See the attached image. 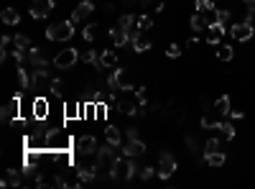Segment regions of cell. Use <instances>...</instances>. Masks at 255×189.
<instances>
[{
    "instance_id": "6da1fadb",
    "label": "cell",
    "mask_w": 255,
    "mask_h": 189,
    "mask_svg": "<svg viewBox=\"0 0 255 189\" xmlns=\"http://www.w3.org/2000/svg\"><path fill=\"white\" fill-rule=\"evenodd\" d=\"M136 174V164H133L130 156H117L110 164V179L112 182H128Z\"/></svg>"
},
{
    "instance_id": "7a4b0ae2",
    "label": "cell",
    "mask_w": 255,
    "mask_h": 189,
    "mask_svg": "<svg viewBox=\"0 0 255 189\" xmlns=\"http://www.w3.org/2000/svg\"><path fill=\"white\" fill-rule=\"evenodd\" d=\"M74 26H77V23H74L72 18L59 21V23H51V26L46 28V38H49V41H72Z\"/></svg>"
},
{
    "instance_id": "3957f363",
    "label": "cell",
    "mask_w": 255,
    "mask_h": 189,
    "mask_svg": "<svg viewBox=\"0 0 255 189\" xmlns=\"http://www.w3.org/2000/svg\"><path fill=\"white\" fill-rule=\"evenodd\" d=\"M79 62V51L74 49V46H67V49H59L56 51V56H54V67L56 69H72L74 64Z\"/></svg>"
},
{
    "instance_id": "277c9868",
    "label": "cell",
    "mask_w": 255,
    "mask_h": 189,
    "mask_svg": "<svg viewBox=\"0 0 255 189\" xmlns=\"http://www.w3.org/2000/svg\"><path fill=\"white\" fill-rule=\"evenodd\" d=\"M230 36L235 38V41H250L253 36H255V23H250V21H237V23H232L230 26Z\"/></svg>"
},
{
    "instance_id": "5b68a950",
    "label": "cell",
    "mask_w": 255,
    "mask_h": 189,
    "mask_svg": "<svg viewBox=\"0 0 255 189\" xmlns=\"http://www.w3.org/2000/svg\"><path fill=\"white\" fill-rule=\"evenodd\" d=\"M51 75H49V69H34V75H31V87L34 90H41V92H51Z\"/></svg>"
},
{
    "instance_id": "8992f818",
    "label": "cell",
    "mask_w": 255,
    "mask_h": 189,
    "mask_svg": "<svg viewBox=\"0 0 255 189\" xmlns=\"http://www.w3.org/2000/svg\"><path fill=\"white\" fill-rule=\"evenodd\" d=\"M176 169H179L176 158H174L169 151H163V153H161V158H158V179H169Z\"/></svg>"
},
{
    "instance_id": "52a82bcc",
    "label": "cell",
    "mask_w": 255,
    "mask_h": 189,
    "mask_svg": "<svg viewBox=\"0 0 255 189\" xmlns=\"http://www.w3.org/2000/svg\"><path fill=\"white\" fill-rule=\"evenodd\" d=\"M31 118L36 120V123H43L49 118V97H43V95H38L34 103H31Z\"/></svg>"
},
{
    "instance_id": "ba28073f",
    "label": "cell",
    "mask_w": 255,
    "mask_h": 189,
    "mask_svg": "<svg viewBox=\"0 0 255 189\" xmlns=\"http://www.w3.org/2000/svg\"><path fill=\"white\" fill-rule=\"evenodd\" d=\"M51 10H54V0H34V3H31V8H28V13H31V18H36V21L46 18Z\"/></svg>"
},
{
    "instance_id": "9c48e42d",
    "label": "cell",
    "mask_w": 255,
    "mask_h": 189,
    "mask_svg": "<svg viewBox=\"0 0 255 189\" xmlns=\"http://www.w3.org/2000/svg\"><path fill=\"white\" fill-rule=\"evenodd\" d=\"M74 149H77L82 156H92V153H97V138L92 136V133H84L82 138H77V146H74Z\"/></svg>"
},
{
    "instance_id": "30bf717a",
    "label": "cell",
    "mask_w": 255,
    "mask_h": 189,
    "mask_svg": "<svg viewBox=\"0 0 255 189\" xmlns=\"http://www.w3.org/2000/svg\"><path fill=\"white\" fill-rule=\"evenodd\" d=\"M92 10H95V3H92V0H82V3H77V5H74V10H72V21L74 23H82L84 18H89V16H92Z\"/></svg>"
},
{
    "instance_id": "8fae6325",
    "label": "cell",
    "mask_w": 255,
    "mask_h": 189,
    "mask_svg": "<svg viewBox=\"0 0 255 189\" xmlns=\"http://www.w3.org/2000/svg\"><path fill=\"white\" fill-rule=\"evenodd\" d=\"M120 151H123V156L138 158V156H143V153H146V143H143L141 138H133V141L123 143V146H120Z\"/></svg>"
},
{
    "instance_id": "7c38bea8",
    "label": "cell",
    "mask_w": 255,
    "mask_h": 189,
    "mask_svg": "<svg viewBox=\"0 0 255 189\" xmlns=\"http://www.w3.org/2000/svg\"><path fill=\"white\" fill-rule=\"evenodd\" d=\"M224 31H227V26L224 23H212V26H207V43H212V46H217V43H222V36H224Z\"/></svg>"
},
{
    "instance_id": "4fadbf2b",
    "label": "cell",
    "mask_w": 255,
    "mask_h": 189,
    "mask_svg": "<svg viewBox=\"0 0 255 189\" xmlns=\"http://www.w3.org/2000/svg\"><path fill=\"white\" fill-rule=\"evenodd\" d=\"M199 125H202L204 130H209V128H219V125H222V115H219L215 108H212V110H204Z\"/></svg>"
},
{
    "instance_id": "5bb4252c",
    "label": "cell",
    "mask_w": 255,
    "mask_h": 189,
    "mask_svg": "<svg viewBox=\"0 0 255 189\" xmlns=\"http://www.w3.org/2000/svg\"><path fill=\"white\" fill-rule=\"evenodd\" d=\"M97 169H100V164L97 166H92V164H77V179L84 184V182H95L97 179Z\"/></svg>"
},
{
    "instance_id": "9a60e30c",
    "label": "cell",
    "mask_w": 255,
    "mask_h": 189,
    "mask_svg": "<svg viewBox=\"0 0 255 189\" xmlns=\"http://www.w3.org/2000/svg\"><path fill=\"white\" fill-rule=\"evenodd\" d=\"M18 108H21V100H18V97H13L10 103L3 108V123H5V125H10L13 120L18 118Z\"/></svg>"
},
{
    "instance_id": "2e32d148",
    "label": "cell",
    "mask_w": 255,
    "mask_h": 189,
    "mask_svg": "<svg viewBox=\"0 0 255 189\" xmlns=\"http://www.w3.org/2000/svg\"><path fill=\"white\" fill-rule=\"evenodd\" d=\"M110 38H112V43H115V46L120 49V46H125V43L130 41V31H125V28L117 23L115 28H110Z\"/></svg>"
},
{
    "instance_id": "e0dca14e",
    "label": "cell",
    "mask_w": 255,
    "mask_h": 189,
    "mask_svg": "<svg viewBox=\"0 0 255 189\" xmlns=\"http://www.w3.org/2000/svg\"><path fill=\"white\" fill-rule=\"evenodd\" d=\"M82 120L84 118V113H82V105L79 103H74V100H69V103H64V120Z\"/></svg>"
},
{
    "instance_id": "ac0fdd59",
    "label": "cell",
    "mask_w": 255,
    "mask_h": 189,
    "mask_svg": "<svg viewBox=\"0 0 255 189\" xmlns=\"http://www.w3.org/2000/svg\"><path fill=\"white\" fill-rule=\"evenodd\" d=\"M28 62L34 64V69H46V67H49V62L43 59V54H41L38 46H31V49H28Z\"/></svg>"
},
{
    "instance_id": "d6986e66",
    "label": "cell",
    "mask_w": 255,
    "mask_h": 189,
    "mask_svg": "<svg viewBox=\"0 0 255 189\" xmlns=\"http://www.w3.org/2000/svg\"><path fill=\"white\" fill-rule=\"evenodd\" d=\"M100 67L102 69H115L117 67V51L115 49H105L100 54Z\"/></svg>"
},
{
    "instance_id": "ffe728a7",
    "label": "cell",
    "mask_w": 255,
    "mask_h": 189,
    "mask_svg": "<svg viewBox=\"0 0 255 189\" xmlns=\"http://www.w3.org/2000/svg\"><path fill=\"white\" fill-rule=\"evenodd\" d=\"M105 138H108V143H112V146H123V130L115 128V125H108L105 128Z\"/></svg>"
},
{
    "instance_id": "44dd1931",
    "label": "cell",
    "mask_w": 255,
    "mask_h": 189,
    "mask_svg": "<svg viewBox=\"0 0 255 189\" xmlns=\"http://www.w3.org/2000/svg\"><path fill=\"white\" fill-rule=\"evenodd\" d=\"M16 77H18V92H26V90H31V77H28V72L23 64L16 67Z\"/></svg>"
},
{
    "instance_id": "7402d4cb",
    "label": "cell",
    "mask_w": 255,
    "mask_h": 189,
    "mask_svg": "<svg viewBox=\"0 0 255 189\" xmlns=\"http://www.w3.org/2000/svg\"><path fill=\"white\" fill-rule=\"evenodd\" d=\"M3 187H21L23 184V171H16V169H8L5 171V179L0 182Z\"/></svg>"
},
{
    "instance_id": "603a6c76",
    "label": "cell",
    "mask_w": 255,
    "mask_h": 189,
    "mask_svg": "<svg viewBox=\"0 0 255 189\" xmlns=\"http://www.w3.org/2000/svg\"><path fill=\"white\" fill-rule=\"evenodd\" d=\"M0 21H3L5 26H18L21 23V13L16 8H3V13H0Z\"/></svg>"
},
{
    "instance_id": "cb8c5ba5",
    "label": "cell",
    "mask_w": 255,
    "mask_h": 189,
    "mask_svg": "<svg viewBox=\"0 0 255 189\" xmlns=\"http://www.w3.org/2000/svg\"><path fill=\"white\" fill-rule=\"evenodd\" d=\"M204 161L212 166V169H219L224 166V161H227V156H224L222 151H215V153H204Z\"/></svg>"
},
{
    "instance_id": "d4e9b609",
    "label": "cell",
    "mask_w": 255,
    "mask_h": 189,
    "mask_svg": "<svg viewBox=\"0 0 255 189\" xmlns=\"http://www.w3.org/2000/svg\"><path fill=\"white\" fill-rule=\"evenodd\" d=\"M219 115H230L232 113V105H230V97L227 95H219L217 100H215V105H212Z\"/></svg>"
},
{
    "instance_id": "484cf974",
    "label": "cell",
    "mask_w": 255,
    "mask_h": 189,
    "mask_svg": "<svg viewBox=\"0 0 255 189\" xmlns=\"http://www.w3.org/2000/svg\"><path fill=\"white\" fill-rule=\"evenodd\" d=\"M189 26H191V31H194V34L207 31V18H204V13H194V16L189 18Z\"/></svg>"
},
{
    "instance_id": "4316f807",
    "label": "cell",
    "mask_w": 255,
    "mask_h": 189,
    "mask_svg": "<svg viewBox=\"0 0 255 189\" xmlns=\"http://www.w3.org/2000/svg\"><path fill=\"white\" fill-rule=\"evenodd\" d=\"M217 59L219 62H232V56H235V49L230 46V43H217Z\"/></svg>"
},
{
    "instance_id": "83f0119b",
    "label": "cell",
    "mask_w": 255,
    "mask_h": 189,
    "mask_svg": "<svg viewBox=\"0 0 255 189\" xmlns=\"http://www.w3.org/2000/svg\"><path fill=\"white\" fill-rule=\"evenodd\" d=\"M79 62L92 64V67H100V56H97L95 49H84V51H79Z\"/></svg>"
},
{
    "instance_id": "f1b7e54d",
    "label": "cell",
    "mask_w": 255,
    "mask_h": 189,
    "mask_svg": "<svg viewBox=\"0 0 255 189\" xmlns=\"http://www.w3.org/2000/svg\"><path fill=\"white\" fill-rule=\"evenodd\" d=\"M120 26H123L125 28V31H138V18L136 16H133V13H125V16L123 18H120Z\"/></svg>"
},
{
    "instance_id": "f546056e",
    "label": "cell",
    "mask_w": 255,
    "mask_h": 189,
    "mask_svg": "<svg viewBox=\"0 0 255 189\" xmlns=\"http://www.w3.org/2000/svg\"><path fill=\"white\" fill-rule=\"evenodd\" d=\"M10 46H13V38H10V36H3V41H0V62L8 59V54L13 51Z\"/></svg>"
},
{
    "instance_id": "4dcf8cb0",
    "label": "cell",
    "mask_w": 255,
    "mask_h": 189,
    "mask_svg": "<svg viewBox=\"0 0 255 189\" xmlns=\"http://www.w3.org/2000/svg\"><path fill=\"white\" fill-rule=\"evenodd\" d=\"M217 130L222 133V138H224V141H232V138H235V125H232V123H222Z\"/></svg>"
},
{
    "instance_id": "1f68e13d",
    "label": "cell",
    "mask_w": 255,
    "mask_h": 189,
    "mask_svg": "<svg viewBox=\"0 0 255 189\" xmlns=\"http://www.w3.org/2000/svg\"><path fill=\"white\" fill-rule=\"evenodd\" d=\"M13 46H23V49H31L34 43H31V38H28L26 34H16V36H13Z\"/></svg>"
},
{
    "instance_id": "d6a6232c",
    "label": "cell",
    "mask_w": 255,
    "mask_h": 189,
    "mask_svg": "<svg viewBox=\"0 0 255 189\" xmlns=\"http://www.w3.org/2000/svg\"><path fill=\"white\" fill-rule=\"evenodd\" d=\"M95 38H97V23H87L84 26V41L92 43Z\"/></svg>"
},
{
    "instance_id": "836d02e7",
    "label": "cell",
    "mask_w": 255,
    "mask_h": 189,
    "mask_svg": "<svg viewBox=\"0 0 255 189\" xmlns=\"http://www.w3.org/2000/svg\"><path fill=\"white\" fill-rule=\"evenodd\" d=\"M215 151H222V143H219V138H209L204 143V153H215Z\"/></svg>"
},
{
    "instance_id": "e575fe53",
    "label": "cell",
    "mask_w": 255,
    "mask_h": 189,
    "mask_svg": "<svg viewBox=\"0 0 255 189\" xmlns=\"http://www.w3.org/2000/svg\"><path fill=\"white\" fill-rule=\"evenodd\" d=\"M194 8H197V13H204V10L217 8V3H215V0H197V3H194Z\"/></svg>"
},
{
    "instance_id": "d590c367",
    "label": "cell",
    "mask_w": 255,
    "mask_h": 189,
    "mask_svg": "<svg viewBox=\"0 0 255 189\" xmlns=\"http://www.w3.org/2000/svg\"><path fill=\"white\" fill-rule=\"evenodd\" d=\"M51 95H54V97H62V95H64V82H62V79H56V77L51 79Z\"/></svg>"
},
{
    "instance_id": "8d00e7d4",
    "label": "cell",
    "mask_w": 255,
    "mask_h": 189,
    "mask_svg": "<svg viewBox=\"0 0 255 189\" xmlns=\"http://www.w3.org/2000/svg\"><path fill=\"white\" fill-rule=\"evenodd\" d=\"M151 26H153V18H151V16H141V18H138V31H143V34H146Z\"/></svg>"
},
{
    "instance_id": "74e56055",
    "label": "cell",
    "mask_w": 255,
    "mask_h": 189,
    "mask_svg": "<svg viewBox=\"0 0 255 189\" xmlns=\"http://www.w3.org/2000/svg\"><path fill=\"white\" fill-rule=\"evenodd\" d=\"M153 174H158V169H153V166H143V169H141V179L148 182V179H153Z\"/></svg>"
},
{
    "instance_id": "f35d334b",
    "label": "cell",
    "mask_w": 255,
    "mask_h": 189,
    "mask_svg": "<svg viewBox=\"0 0 255 189\" xmlns=\"http://www.w3.org/2000/svg\"><path fill=\"white\" fill-rule=\"evenodd\" d=\"M166 56H169V59H179V56H182V49H179V43H171V46L166 49Z\"/></svg>"
},
{
    "instance_id": "ab89813d",
    "label": "cell",
    "mask_w": 255,
    "mask_h": 189,
    "mask_svg": "<svg viewBox=\"0 0 255 189\" xmlns=\"http://www.w3.org/2000/svg\"><path fill=\"white\" fill-rule=\"evenodd\" d=\"M217 16H219V23H224V26L230 23V10L227 8H217Z\"/></svg>"
},
{
    "instance_id": "60d3db41",
    "label": "cell",
    "mask_w": 255,
    "mask_h": 189,
    "mask_svg": "<svg viewBox=\"0 0 255 189\" xmlns=\"http://www.w3.org/2000/svg\"><path fill=\"white\" fill-rule=\"evenodd\" d=\"M10 125H13V128H18V130H26V128H28V123H26L23 118H16V120H13Z\"/></svg>"
},
{
    "instance_id": "b9f144b4",
    "label": "cell",
    "mask_w": 255,
    "mask_h": 189,
    "mask_svg": "<svg viewBox=\"0 0 255 189\" xmlns=\"http://www.w3.org/2000/svg\"><path fill=\"white\" fill-rule=\"evenodd\" d=\"M230 118H232V120H243V118H245V113H243V110H232V113H230Z\"/></svg>"
},
{
    "instance_id": "7bdbcfd3",
    "label": "cell",
    "mask_w": 255,
    "mask_h": 189,
    "mask_svg": "<svg viewBox=\"0 0 255 189\" xmlns=\"http://www.w3.org/2000/svg\"><path fill=\"white\" fill-rule=\"evenodd\" d=\"M125 136H128V141L138 138V128H128V130H125Z\"/></svg>"
},
{
    "instance_id": "ee69618b",
    "label": "cell",
    "mask_w": 255,
    "mask_h": 189,
    "mask_svg": "<svg viewBox=\"0 0 255 189\" xmlns=\"http://www.w3.org/2000/svg\"><path fill=\"white\" fill-rule=\"evenodd\" d=\"M186 146H189V149H191V151H197V141H194V138H191V136H189V138H186Z\"/></svg>"
},
{
    "instance_id": "f6af8a7d",
    "label": "cell",
    "mask_w": 255,
    "mask_h": 189,
    "mask_svg": "<svg viewBox=\"0 0 255 189\" xmlns=\"http://www.w3.org/2000/svg\"><path fill=\"white\" fill-rule=\"evenodd\" d=\"M197 43H199V36H191V38H189V46H191V49L197 46Z\"/></svg>"
},
{
    "instance_id": "bcb514c9",
    "label": "cell",
    "mask_w": 255,
    "mask_h": 189,
    "mask_svg": "<svg viewBox=\"0 0 255 189\" xmlns=\"http://www.w3.org/2000/svg\"><path fill=\"white\" fill-rule=\"evenodd\" d=\"M243 3H245V5H255V0H243Z\"/></svg>"
}]
</instances>
